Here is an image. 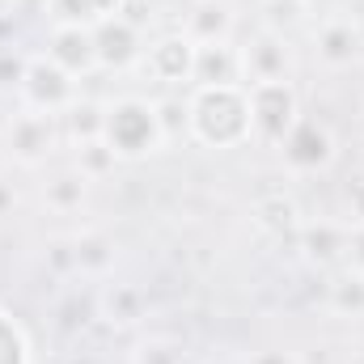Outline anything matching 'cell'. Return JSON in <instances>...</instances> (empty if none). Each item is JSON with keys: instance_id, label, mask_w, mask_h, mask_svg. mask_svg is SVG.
<instances>
[{"instance_id": "cell-2", "label": "cell", "mask_w": 364, "mask_h": 364, "mask_svg": "<svg viewBox=\"0 0 364 364\" xmlns=\"http://www.w3.org/2000/svg\"><path fill=\"white\" fill-rule=\"evenodd\" d=\"M102 140L114 149L119 161H149V157H157L166 149V132L157 123V102L136 97V93L106 102Z\"/></svg>"}, {"instance_id": "cell-17", "label": "cell", "mask_w": 364, "mask_h": 364, "mask_svg": "<svg viewBox=\"0 0 364 364\" xmlns=\"http://www.w3.org/2000/svg\"><path fill=\"white\" fill-rule=\"evenodd\" d=\"M127 13V0H47L51 26H102Z\"/></svg>"}, {"instance_id": "cell-13", "label": "cell", "mask_w": 364, "mask_h": 364, "mask_svg": "<svg viewBox=\"0 0 364 364\" xmlns=\"http://www.w3.org/2000/svg\"><path fill=\"white\" fill-rule=\"evenodd\" d=\"M47 60H55L73 77H90L97 68V47H93L90 26H51L47 34Z\"/></svg>"}, {"instance_id": "cell-19", "label": "cell", "mask_w": 364, "mask_h": 364, "mask_svg": "<svg viewBox=\"0 0 364 364\" xmlns=\"http://www.w3.org/2000/svg\"><path fill=\"white\" fill-rule=\"evenodd\" d=\"M43 203H47V212H55V216H77V212H85V203H90V178H85L77 166L51 174V178L43 182Z\"/></svg>"}, {"instance_id": "cell-25", "label": "cell", "mask_w": 364, "mask_h": 364, "mask_svg": "<svg viewBox=\"0 0 364 364\" xmlns=\"http://www.w3.org/2000/svg\"><path fill=\"white\" fill-rule=\"evenodd\" d=\"M267 4V30H292V26H301L305 21V4L309 0H263Z\"/></svg>"}, {"instance_id": "cell-18", "label": "cell", "mask_w": 364, "mask_h": 364, "mask_svg": "<svg viewBox=\"0 0 364 364\" xmlns=\"http://www.w3.org/2000/svg\"><path fill=\"white\" fill-rule=\"evenodd\" d=\"M93 314L106 326H136L144 318V292L136 284H106L93 301Z\"/></svg>"}, {"instance_id": "cell-15", "label": "cell", "mask_w": 364, "mask_h": 364, "mask_svg": "<svg viewBox=\"0 0 364 364\" xmlns=\"http://www.w3.org/2000/svg\"><path fill=\"white\" fill-rule=\"evenodd\" d=\"M73 259H77V275H85V279H106V275L114 272V263H119V246H114L110 233L85 229V233L73 237Z\"/></svg>"}, {"instance_id": "cell-11", "label": "cell", "mask_w": 364, "mask_h": 364, "mask_svg": "<svg viewBox=\"0 0 364 364\" xmlns=\"http://www.w3.org/2000/svg\"><path fill=\"white\" fill-rule=\"evenodd\" d=\"M93 47H97V68H106V73H123V68H132V64L144 60L140 30L127 17L93 26Z\"/></svg>"}, {"instance_id": "cell-26", "label": "cell", "mask_w": 364, "mask_h": 364, "mask_svg": "<svg viewBox=\"0 0 364 364\" xmlns=\"http://www.w3.org/2000/svg\"><path fill=\"white\" fill-rule=\"evenodd\" d=\"M47 267L55 275H77V259H73V237H60L47 246Z\"/></svg>"}, {"instance_id": "cell-12", "label": "cell", "mask_w": 364, "mask_h": 364, "mask_svg": "<svg viewBox=\"0 0 364 364\" xmlns=\"http://www.w3.org/2000/svg\"><path fill=\"white\" fill-rule=\"evenodd\" d=\"M233 30H237V9L233 0H195L186 21H182V34L195 43V47H216V43H233Z\"/></svg>"}, {"instance_id": "cell-14", "label": "cell", "mask_w": 364, "mask_h": 364, "mask_svg": "<svg viewBox=\"0 0 364 364\" xmlns=\"http://www.w3.org/2000/svg\"><path fill=\"white\" fill-rule=\"evenodd\" d=\"M250 220L275 237V242H296V233H301V208H296V199L292 195H284V191H267V195H259L255 203H250Z\"/></svg>"}, {"instance_id": "cell-20", "label": "cell", "mask_w": 364, "mask_h": 364, "mask_svg": "<svg viewBox=\"0 0 364 364\" xmlns=\"http://www.w3.org/2000/svg\"><path fill=\"white\" fill-rule=\"evenodd\" d=\"M60 127H64V140L77 149V144H90L102 140V127H106V102H93V97H77L64 114H60Z\"/></svg>"}, {"instance_id": "cell-31", "label": "cell", "mask_w": 364, "mask_h": 364, "mask_svg": "<svg viewBox=\"0 0 364 364\" xmlns=\"http://www.w3.org/2000/svg\"><path fill=\"white\" fill-rule=\"evenodd\" d=\"M13 208H17V191L0 178V220H4V216H13Z\"/></svg>"}, {"instance_id": "cell-8", "label": "cell", "mask_w": 364, "mask_h": 364, "mask_svg": "<svg viewBox=\"0 0 364 364\" xmlns=\"http://www.w3.org/2000/svg\"><path fill=\"white\" fill-rule=\"evenodd\" d=\"M259 81H292V47L279 30H259L242 47V85Z\"/></svg>"}, {"instance_id": "cell-1", "label": "cell", "mask_w": 364, "mask_h": 364, "mask_svg": "<svg viewBox=\"0 0 364 364\" xmlns=\"http://www.w3.org/2000/svg\"><path fill=\"white\" fill-rule=\"evenodd\" d=\"M186 136L212 153L242 149L250 140V97L246 85H191Z\"/></svg>"}, {"instance_id": "cell-27", "label": "cell", "mask_w": 364, "mask_h": 364, "mask_svg": "<svg viewBox=\"0 0 364 364\" xmlns=\"http://www.w3.org/2000/svg\"><path fill=\"white\" fill-rule=\"evenodd\" d=\"M343 203H348V225H364V174L343 186Z\"/></svg>"}, {"instance_id": "cell-33", "label": "cell", "mask_w": 364, "mask_h": 364, "mask_svg": "<svg viewBox=\"0 0 364 364\" xmlns=\"http://www.w3.org/2000/svg\"><path fill=\"white\" fill-rule=\"evenodd\" d=\"M4 9H13V0H0V13H4Z\"/></svg>"}, {"instance_id": "cell-28", "label": "cell", "mask_w": 364, "mask_h": 364, "mask_svg": "<svg viewBox=\"0 0 364 364\" xmlns=\"http://www.w3.org/2000/svg\"><path fill=\"white\" fill-rule=\"evenodd\" d=\"M343 267L364 275V225H348V259H343Z\"/></svg>"}, {"instance_id": "cell-4", "label": "cell", "mask_w": 364, "mask_h": 364, "mask_svg": "<svg viewBox=\"0 0 364 364\" xmlns=\"http://www.w3.org/2000/svg\"><path fill=\"white\" fill-rule=\"evenodd\" d=\"M246 97H250V140L279 149L284 136L301 119L296 85L292 81H259V85H246Z\"/></svg>"}, {"instance_id": "cell-7", "label": "cell", "mask_w": 364, "mask_h": 364, "mask_svg": "<svg viewBox=\"0 0 364 364\" xmlns=\"http://www.w3.org/2000/svg\"><path fill=\"white\" fill-rule=\"evenodd\" d=\"M195 43L186 38V34H161L157 43H149L144 47V73H149V81H157V85H166V90H178V85H195Z\"/></svg>"}, {"instance_id": "cell-24", "label": "cell", "mask_w": 364, "mask_h": 364, "mask_svg": "<svg viewBox=\"0 0 364 364\" xmlns=\"http://www.w3.org/2000/svg\"><path fill=\"white\" fill-rule=\"evenodd\" d=\"M157 123L166 132V144H174L178 136H186V97H161L157 102Z\"/></svg>"}, {"instance_id": "cell-6", "label": "cell", "mask_w": 364, "mask_h": 364, "mask_svg": "<svg viewBox=\"0 0 364 364\" xmlns=\"http://www.w3.org/2000/svg\"><path fill=\"white\" fill-rule=\"evenodd\" d=\"M279 153H284V166H288L292 174H322V170L335 166V157H339V140H335V132H331L322 119L301 114L296 127L284 136Z\"/></svg>"}, {"instance_id": "cell-3", "label": "cell", "mask_w": 364, "mask_h": 364, "mask_svg": "<svg viewBox=\"0 0 364 364\" xmlns=\"http://www.w3.org/2000/svg\"><path fill=\"white\" fill-rule=\"evenodd\" d=\"M64 144V127L60 114H43V110H26L13 114L4 123V157L21 170H38L55 157V149Z\"/></svg>"}, {"instance_id": "cell-21", "label": "cell", "mask_w": 364, "mask_h": 364, "mask_svg": "<svg viewBox=\"0 0 364 364\" xmlns=\"http://www.w3.org/2000/svg\"><path fill=\"white\" fill-rule=\"evenodd\" d=\"M326 314H335V318H364V275L339 267L326 279Z\"/></svg>"}, {"instance_id": "cell-5", "label": "cell", "mask_w": 364, "mask_h": 364, "mask_svg": "<svg viewBox=\"0 0 364 364\" xmlns=\"http://www.w3.org/2000/svg\"><path fill=\"white\" fill-rule=\"evenodd\" d=\"M17 97L26 110H43V114H64L81 93H77V77L64 73L55 60L47 55H30L26 73L17 81Z\"/></svg>"}, {"instance_id": "cell-10", "label": "cell", "mask_w": 364, "mask_h": 364, "mask_svg": "<svg viewBox=\"0 0 364 364\" xmlns=\"http://www.w3.org/2000/svg\"><path fill=\"white\" fill-rule=\"evenodd\" d=\"M296 250L314 272H339L348 259V220H305Z\"/></svg>"}, {"instance_id": "cell-32", "label": "cell", "mask_w": 364, "mask_h": 364, "mask_svg": "<svg viewBox=\"0 0 364 364\" xmlns=\"http://www.w3.org/2000/svg\"><path fill=\"white\" fill-rule=\"evenodd\" d=\"M13 9H26L30 13V9H47V0H13Z\"/></svg>"}, {"instance_id": "cell-29", "label": "cell", "mask_w": 364, "mask_h": 364, "mask_svg": "<svg viewBox=\"0 0 364 364\" xmlns=\"http://www.w3.org/2000/svg\"><path fill=\"white\" fill-rule=\"evenodd\" d=\"M246 364H301L296 352H284V348H263L255 356H246Z\"/></svg>"}, {"instance_id": "cell-23", "label": "cell", "mask_w": 364, "mask_h": 364, "mask_svg": "<svg viewBox=\"0 0 364 364\" xmlns=\"http://www.w3.org/2000/svg\"><path fill=\"white\" fill-rule=\"evenodd\" d=\"M127 364H186V352H182L178 339H170V335H149V339H140L132 348Z\"/></svg>"}, {"instance_id": "cell-30", "label": "cell", "mask_w": 364, "mask_h": 364, "mask_svg": "<svg viewBox=\"0 0 364 364\" xmlns=\"http://www.w3.org/2000/svg\"><path fill=\"white\" fill-rule=\"evenodd\" d=\"M21 73H26V60H17V55H0V85H17Z\"/></svg>"}, {"instance_id": "cell-16", "label": "cell", "mask_w": 364, "mask_h": 364, "mask_svg": "<svg viewBox=\"0 0 364 364\" xmlns=\"http://www.w3.org/2000/svg\"><path fill=\"white\" fill-rule=\"evenodd\" d=\"M195 85H242V47L216 43L195 51Z\"/></svg>"}, {"instance_id": "cell-9", "label": "cell", "mask_w": 364, "mask_h": 364, "mask_svg": "<svg viewBox=\"0 0 364 364\" xmlns=\"http://www.w3.org/2000/svg\"><path fill=\"white\" fill-rule=\"evenodd\" d=\"M314 55L326 73H348L364 55V34L352 17H326L314 30Z\"/></svg>"}, {"instance_id": "cell-22", "label": "cell", "mask_w": 364, "mask_h": 364, "mask_svg": "<svg viewBox=\"0 0 364 364\" xmlns=\"http://www.w3.org/2000/svg\"><path fill=\"white\" fill-rule=\"evenodd\" d=\"M73 166H77L90 182H102L106 174H114L119 157H114V149H110L106 140H90V144H77V149H73Z\"/></svg>"}]
</instances>
